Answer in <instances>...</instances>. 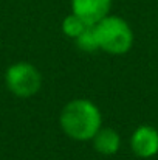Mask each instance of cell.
<instances>
[{
	"instance_id": "5b68a950",
	"label": "cell",
	"mask_w": 158,
	"mask_h": 160,
	"mask_svg": "<svg viewBox=\"0 0 158 160\" xmlns=\"http://www.w3.org/2000/svg\"><path fill=\"white\" fill-rule=\"evenodd\" d=\"M113 0H71V12L79 16L85 23L95 25L110 14Z\"/></svg>"
},
{
	"instance_id": "ba28073f",
	"label": "cell",
	"mask_w": 158,
	"mask_h": 160,
	"mask_svg": "<svg viewBox=\"0 0 158 160\" xmlns=\"http://www.w3.org/2000/svg\"><path fill=\"white\" fill-rule=\"evenodd\" d=\"M74 44L76 47L84 52V53H95L99 50V45H98V41H96V36H95V30H93V25L92 27H87L76 39H74Z\"/></svg>"
},
{
	"instance_id": "52a82bcc",
	"label": "cell",
	"mask_w": 158,
	"mask_h": 160,
	"mask_svg": "<svg viewBox=\"0 0 158 160\" xmlns=\"http://www.w3.org/2000/svg\"><path fill=\"white\" fill-rule=\"evenodd\" d=\"M87 27H92V25H89V23H85L79 16H76L74 12H71V14H68L64 20H62V33L67 36V38H70V39H76Z\"/></svg>"
},
{
	"instance_id": "8992f818",
	"label": "cell",
	"mask_w": 158,
	"mask_h": 160,
	"mask_svg": "<svg viewBox=\"0 0 158 160\" xmlns=\"http://www.w3.org/2000/svg\"><path fill=\"white\" fill-rule=\"evenodd\" d=\"M90 142L93 149L103 156H115L121 148V135L113 128H101Z\"/></svg>"
},
{
	"instance_id": "3957f363",
	"label": "cell",
	"mask_w": 158,
	"mask_h": 160,
	"mask_svg": "<svg viewBox=\"0 0 158 160\" xmlns=\"http://www.w3.org/2000/svg\"><path fill=\"white\" fill-rule=\"evenodd\" d=\"M42 81L39 68L26 61H17L5 72V86L8 92L20 100H28L37 95L42 89Z\"/></svg>"
},
{
	"instance_id": "277c9868",
	"label": "cell",
	"mask_w": 158,
	"mask_h": 160,
	"mask_svg": "<svg viewBox=\"0 0 158 160\" xmlns=\"http://www.w3.org/2000/svg\"><path fill=\"white\" fill-rule=\"evenodd\" d=\"M130 149L140 159H152L158 154V129L149 124L138 126L130 135Z\"/></svg>"
},
{
	"instance_id": "7a4b0ae2",
	"label": "cell",
	"mask_w": 158,
	"mask_h": 160,
	"mask_svg": "<svg viewBox=\"0 0 158 160\" xmlns=\"http://www.w3.org/2000/svg\"><path fill=\"white\" fill-rule=\"evenodd\" d=\"M99 50L107 54L121 56L133 47V31L129 22L119 16L108 14L93 25Z\"/></svg>"
},
{
	"instance_id": "6da1fadb",
	"label": "cell",
	"mask_w": 158,
	"mask_h": 160,
	"mask_svg": "<svg viewBox=\"0 0 158 160\" xmlns=\"http://www.w3.org/2000/svg\"><path fill=\"white\" fill-rule=\"evenodd\" d=\"M62 132L74 142H90L103 128L101 109L87 98H74L59 113Z\"/></svg>"
}]
</instances>
